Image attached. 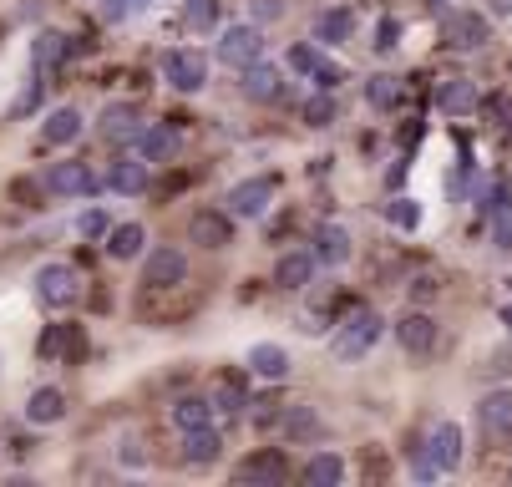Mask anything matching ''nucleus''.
<instances>
[{"instance_id": "nucleus-1", "label": "nucleus", "mask_w": 512, "mask_h": 487, "mask_svg": "<svg viewBox=\"0 0 512 487\" xmlns=\"http://www.w3.org/2000/svg\"><path fill=\"white\" fill-rule=\"evenodd\" d=\"M457 462H462V427H457V422H436L431 437H426V447L411 452L416 482H431V477H442V472H457Z\"/></svg>"}, {"instance_id": "nucleus-15", "label": "nucleus", "mask_w": 512, "mask_h": 487, "mask_svg": "<svg viewBox=\"0 0 512 487\" xmlns=\"http://www.w3.org/2000/svg\"><path fill=\"white\" fill-rule=\"evenodd\" d=\"M350 234L340 229V224H320L315 229V259L320 264H330V269H340V264H350Z\"/></svg>"}, {"instance_id": "nucleus-25", "label": "nucleus", "mask_w": 512, "mask_h": 487, "mask_svg": "<svg viewBox=\"0 0 512 487\" xmlns=\"http://www.w3.org/2000/svg\"><path fill=\"white\" fill-rule=\"evenodd\" d=\"M244 92H249L254 102H274V97H279V72H274L269 61L244 66Z\"/></svg>"}, {"instance_id": "nucleus-32", "label": "nucleus", "mask_w": 512, "mask_h": 487, "mask_svg": "<svg viewBox=\"0 0 512 487\" xmlns=\"http://www.w3.org/2000/svg\"><path fill=\"white\" fill-rule=\"evenodd\" d=\"M396 97H401V87H396V77H371V82H365V102H371V107H396Z\"/></svg>"}, {"instance_id": "nucleus-39", "label": "nucleus", "mask_w": 512, "mask_h": 487, "mask_svg": "<svg viewBox=\"0 0 512 487\" xmlns=\"http://www.w3.org/2000/svg\"><path fill=\"white\" fill-rule=\"evenodd\" d=\"M142 6H148V0H102V16H107V21H127V16L142 11Z\"/></svg>"}, {"instance_id": "nucleus-30", "label": "nucleus", "mask_w": 512, "mask_h": 487, "mask_svg": "<svg viewBox=\"0 0 512 487\" xmlns=\"http://www.w3.org/2000/svg\"><path fill=\"white\" fill-rule=\"evenodd\" d=\"M279 422H284V432L295 437V442H300V437H320V416H315L310 406H289Z\"/></svg>"}, {"instance_id": "nucleus-19", "label": "nucleus", "mask_w": 512, "mask_h": 487, "mask_svg": "<svg viewBox=\"0 0 512 487\" xmlns=\"http://www.w3.org/2000/svg\"><path fill=\"white\" fill-rule=\"evenodd\" d=\"M234 482H254V487H279L284 482V457L264 452V457H249L234 467Z\"/></svg>"}, {"instance_id": "nucleus-37", "label": "nucleus", "mask_w": 512, "mask_h": 487, "mask_svg": "<svg viewBox=\"0 0 512 487\" xmlns=\"http://www.w3.org/2000/svg\"><path fill=\"white\" fill-rule=\"evenodd\" d=\"M289 66H295L300 77H315L320 72V51L315 46H289Z\"/></svg>"}, {"instance_id": "nucleus-44", "label": "nucleus", "mask_w": 512, "mask_h": 487, "mask_svg": "<svg viewBox=\"0 0 512 487\" xmlns=\"http://www.w3.org/2000/svg\"><path fill=\"white\" fill-rule=\"evenodd\" d=\"M122 462H127V467H137V462H142V442H137V437H127V442H122Z\"/></svg>"}, {"instance_id": "nucleus-45", "label": "nucleus", "mask_w": 512, "mask_h": 487, "mask_svg": "<svg viewBox=\"0 0 512 487\" xmlns=\"http://www.w3.org/2000/svg\"><path fill=\"white\" fill-rule=\"evenodd\" d=\"M259 16H264V21H274V16H279V0H259Z\"/></svg>"}, {"instance_id": "nucleus-22", "label": "nucleus", "mask_w": 512, "mask_h": 487, "mask_svg": "<svg viewBox=\"0 0 512 487\" xmlns=\"http://www.w3.org/2000/svg\"><path fill=\"white\" fill-rule=\"evenodd\" d=\"M137 153L148 158V163H168L173 153H178V132L173 127H142V137H137Z\"/></svg>"}, {"instance_id": "nucleus-7", "label": "nucleus", "mask_w": 512, "mask_h": 487, "mask_svg": "<svg viewBox=\"0 0 512 487\" xmlns=\"http://www.w3.org/2000/svg\"><path fill=\"white\" fill-rule=\"evenodd\" d=\"M163 77L178 87V92H198L208 82V61L198 51H168L163 56Z\"/></svg>"}, {"instance_id": "nucleus-27", "label": "nucleus", "mask_w": 512, "mask_h": 487, "mask_svg": "<svg viewBox=\"0 0 512 487\" xmlns=\"http://www.w3.org/2000/svg\"><path fill=\"white\" fill-rule=\"evenodd\" d=\"M218 452H224V437H218L213 427H198V432H188V442H183V457H188L193 467H203V462H213Z\"/></svg>"}, {"instance_id": "nucleus-4", "label": "nucleus", "mask_w": 512, "mask_h": 487, "mask_svg": "<svg viewBox=\"0 0 512 487\" xmlns=\"http://www.w3.org/2000/svg\"><path fill=\"white\" fill-rule=\"evenodd\" d=\"M97 188L102 183L87 163H51V173H46V193H56V198H92Z\"/></svg>"}, {"instance_id": "nucleus-18", "label": "nucleus", "mask_w": 512, "mask_h": 487, "mask_svg": "<svg viewBox=\"0 0 512 487\" xmlns=\"http://www.w3.org/2000/svg\"><path fill=\"white\" fill-rule=\"evenodd\" d=\"M61 416H66V396H61L56 386L31 391V401H26V422H31V427H56Z\"/></svg>"}, {"instance_id": "nucleus-2", "label": "nucleus", "mask_w": 512, "mask_h": 487, "mask_svg": "<svg viewBox=\"0 0 512 487\" xmlns=\"http://www.w3.org/2000/svg\"><path fill=\"white\" fill-rule=\"evenodd\" d=\"M381 335H386V320H381L376 310H355L345 325H335L330 351H335V361H360L365 351H376Z\"/></svg>"}, {"instance_id": "nucleus-6", "label": "nucleus", "mask_w": 512, "mask_h": 487, "mask_svg": "<svg viewBox=\"0 0 512 487\" xmlns=\"http://www.w3.org/2000/svg\"><path fill=\"white\" fill-rule=\"evenodd\" d=\"M259 56H264L259 26H229L224 41H218V61H224V66H254Z\"/></svg>"}, {"instance_id": "nucleus-31", "label": "nucleus", "mask_w": 512, "mask_h": 487, "mask_svg": "<svg viewBox=\"0 0 512 487\" xmlns=\"http://www.w3.org/2000/svg\"><path fill=\"white\" fill-rule=\"evenodd\" d=\"M183 26L188 31H213L218 26V0H188V6H183Z\"/></svg>"}, {"instance_id": "nucleus-11", "label": "nucleus", "mask_w": 512, "mask_h": 487, "mask_svg": "<svg viewBox=\"0 0 512 487\" xmlns=\"http://www.w3.org/2000/svg\"><path fill=\"white\" fill-rule=\"evenodd\" d=\"M82 112L77 107H56L46 122H41V143L46 148H71V143H77V137H82Z\"/></svg>"}, {"instance_id": "nucleus-46", "label": "nucleus", "mask_w": 512, "mask_h": 487, "mask_svg": "<svg viewBox=\"0 0 512 487\" xmlns=\"http://www.w3.org/2000/svg\"><path fill=\"white\" fill-rule=\"evenodd\" d=\"M492 6H497V16H512V0H492Z\"/></svg>"}, {"instance_id": "nucleus-26", "label": "nucleus", "mask_w": 512, "mask_h": 487, "mask_svg": "<svg viewBox=\"0 0 512 487\" xmlns=\"http://www.w3.org/2000/svg\"><path fill=\"white\" fill-rule=\"evenodd\" d=\"M350 36H355V16H350V11H320V16H315V41L340 46V41H350Z\"/></svg>"}, {"instance_id": "nucleus-28", "label": "nucleus", "mask_w": 512, "mask_h": 487, "mask_svg": "<svg viewBox=\"0 0 512 487\" xmlns=\"http://www.w3.org/2000/svg\"><path fill=\"white\" fill-rule=\"evenodd\" d=\"M142 244H148L142 224H117V229L107 234V254H112V259H137V254H142Z\"/></svg>"}, {"instance_id": "nucleus-20", "label": "nucleus", "mask_w": 512, "mask_h": 487, "mask_svg": "<svg viewBox=\"0 0 512 487\" xmlns=\"http://www.w3.org/2000/svg\"><path fill=\"white\" fill-rule=\"evenodd\" d=\"M107 183H112V193H142V188H148V158H117L112 163V173H107Z\"/></svg>"}, {"instance_id": "nucleus-10", "label": "nucleus", "mask_w": 512, "mask_h": 487, "mask_svg": "<svg viewBox=\"0 0 512 487\" xmlns=\"http://www.w3.org/2000/svg\"><path fill=\"white\" fill-rule=\"evenodd\" d=\"M442 41H447L452 51H477V46L487 41V21H482V16H472V11H457V16H447Z\"/></svg>"}, {"instance_id": "nucleus-43", "label": "nucleus", "mask_w": 512, "mask_h": 487, "mask_svg": "<svg viewBox=\"0 0 512 487\" xmlns=\"http://www.w3.org/2000/svg\"><path fill=\"white\" fill-rule=\"evenodd\" d=\"M396 36H401V26H396V21H381V41H376V46H381V51H391V46H396Z\"/></svg>"}, {"instance_id": "nucleus-8", "label": "nucleus", "mask_w": 512, "mask_h": 487, "mask_svg": "<svg viewBox=\"0 0 512 487\" xmlns=\"http://www.w3.org/2000/svg\"><path fill=\"white\" fill-rule=\"evenodd\" d=\"M269 198H274V178H249L229 193V208H234V219H264Z\"/></svg>"}, {"instance_id": "nucleus-9", "label": "nucleus", "mask_w": 512, "mask_h": 487, "mask_svg": "<svg viewBox=\"0 0 512 487\" xmlns=\"http://www.w3.org/2000/svg\"><path fill=\"white\" fill-rule=\"evenodd\" d=\"M396 340H401V351L426 356V351H431V340H436V320H431L426 310H406V315L396 320Z\"/></svg>"}, {"instance_id": "nucleus-12", "label": "nucleus", "mask_w": 512, "mask_h": 487, "mask_svg": "<svg viewBox=\"0 0 512 487\" xmlns=\"http://www.w3.org/2000/svg\"><path fill=\"white\" fill-rule=\"evenodd\" d=\"M315 249H295V254H284L279 264H274V285L279 290H305L310 285V274H315Z\"/></svg>"}, {"instance_id": "nucleus-5", "label": "nucleus", "mask_w": 512, "mask_h": 487, "mask_svg": "<svg viewBox=\"0 0 512 487\" xmlns=\"http://www.w3.org/2000/svg\"><path fill=\"white\" fill-rule=\"evenodd\" d=\"M183 274H188L183 249L163 244V249L148 254V264H142V285H148V290H168V285H183Z\"/></svg>"}, {"instance_id": "nucleus-16", "label": "nucleus", "mask_w": 512, "mask_h": 487, "mask_svg": "<svg viewBox=\"0 0 512 487\" xmlns=\"http://www.w3.org/2000/svg\"><path fill=\"white\" fill-rule=\"evenodd\" d=\"M71 56V36H61V31H41L36 41H31V66L46 77V72H56V66Z\"/></svg>"}, {"instance_id": "nucleus-29", "label": "nucleus", "mask_w": 512, "mask_h": 487, "mask_svg": "<svg viewBox=\"0 0 512 487\" xmlns=\"http://www.w3.org/2000/svg\"><path fill=\"white\" fill-rule=\"evenodd\" d=\"M340 477H345V462H340L335 452H320V457L305 462V482H310V487H335Z\"/></svg>"}, {"instance_id": "nucleus-23", "label": "nucleus", "mask_w": 512, "mask_h": 487, "mask_svg": "<svg viewBox=\"0 0 512 487\" xmlns=\"http://www.w3.org/2000/svg\"><path fill=\"white\" fill-rule=\"evenodd\" d=\"M173 427L188 437V432H198V427H213V401H203V396H183L178 406H173Z\"/></svg>"}, {"instance_id": "nucleus-33", "label": "nucleus", "mask_w": 512, "mask_h": 487, "mask_svg": "<svg viewBox=\"0 0 512 487\" xmlns=\"http://www.w3.org/2000/svg\"><path fill=\"white\" fill-rule=\"evenodd\" d=\"M66 351H71V325H51L41 335V361H61Z\"/></svg>"}, {"instance_id": "nucleus-13", "label": "nucleus", "mask_w": 512, "mask_h": 487, "mask_svg": "<svg viewBox=\"0 0 512 487\" xmlns=\"http://www.w3.org/2000/svg\"><path fill=\"white\" fill-rule=\"evenodd\" d=\"M102 137H107V143H132L137 148V137H142V122H137V112L127 107V102H112L107 112H102Z\"/></svg>"}, {"instance_id": "nucleus-41", "label": "nucleus", "mask_w": 512, "mask_h": 487, "mask_svg": "<svg viewBox=\"0 0 512 487\" xmlns=\"http://www.w3.org/2000/svg\"><path fill=\"white\" fill-rule=\"evenodd\" d=\"M315 82H320V92H335V87L345 82V72H340V66H325V61H320V72H315Z\"/></svg>"}, {"instance_id": "nucleus-17", "label": "nucleus", "mask_w": 512, "mask_h": 487, "mask_svg": "<svg viewBox=\"0 0 512 487\" xmlns=\"http://www.w3.org/2000/svg\"><path fill=\"white\" fill-rule=\"evenodd\" d=\"M436 107H442L447 117H467V112L482 107V97L467 77H452V82H442V92H436Z\"/></svg>"}, {"instance_id": "nucleus-34", "label": "nucleus", "mask_w": 512, "mask_h": 487, "mask_svg": "<svg viewBox=\"0 0 512 487\" xmlns=\"http://www.w3.org/2000/svg\"><path fill=\"white\" fill-rule=\"evenodd\" d=\"M208 401H213V411H224V416H239V411L249 406V401H244V391H239V386H229V381H224V386H213V396H208Z\"/></svg>"}, {"instance_id": "nucleus-40", "label": "nucleus", "mask_w": 512, "mask_h": 487, "mask_svg": "<svg viewBox=\"0 0 512 487\" xmlns=\"http://www.w3.org/2000/svg\"><path fill=\"white\" fill-rule=\"evenodd\" d=\"M487 117H492L497 127H512V97H492V102H487Z\"/></svg>"}, {"instance_id": "nucleus-35", "label": "nucleus", "mask_w": 512, "mask_h": 487, "mask_svg": "<svg viewBox=\"0 0 512 487\" xmlns=\"http://www.w3.org/2000/svg\"><path fill=\"white\" fill-rule=\"evenodd\" d=\"M305 122H310V127H330V122H335V97H330V92L310 97V102H305Z\"/></svg>"}, {"instance_id": "nucleus-42", "label": "nucleus", "mask_w": 512, "mask_h": 487, "mask_svg": "<svg viewBox=\"0 0 512 487\" xmlns=\"http://www.w3.org/2000/svg\"><path fill=\"white\" fill-rule=\"evenodd\" d=\"M492 239H497V249H507V254H512V214H497V229H492Z\"/></svg>"}, {"instance_id": "nucleus-3", "label": "nucleus", "mask_w": 512, "mask_h": 487, "mask_svg": "<svg viewBox=\"0 0 512 487\" xmlns=\"http://www.w3.org/2000/svg\"><path fill=\"white\" fill-rule=\"evenodd\" d=\"M36 300L46 310H71L82 300V274L71 264H41L36 269Z\"/></svg>"}, {"instance_id": "nucleus-36", "label": "nucleus", "mask_w": 512, "mask_h": 487, "mask_svg": "<svg viewBox=\"0 0 512 487\" xmlns=\"http://www.w3.org/2000/svg\"><path fill=\"white\" fill-rule=\"evenodd\" d=\"M386 219H391L396 229H416V224H421V208H416V198H396V203L386 208Z\"/></svg>"}, {"instance_id": "nucleus-21", "label": "nucleus", "mask_w": 512, "mask_h": 487, "mask_svg": "<svg viewBox=\"0 0 512 487\" xmlns=\"http://www.w3.org/2000/svg\"><path fill=\"white\" fill-rule=\"evenodd\" d=\"M477 416H482V427H487L492 437H512V391H492V396H482Z\"/></svg>"}, {"instance_id": "nucleus-14", "label": "nucleus", "mask_w": 512, "mask_h": 487, "mask_svg": "<svg viewBox=\"0 0 512 487\" xmlns=\"http://www.w3.org/2000/svg\"><path fill=\"white\" fill-rule=\"evenodd\" d=\"M193 244H203V249H229L234 244V224L224 219V214H213V208H203V214H193Z\"/></svg>"}, {"instance_id": "nucleus-24", "label": "nucleus", "mask_w": 512, "mask_h": 487, "mask_svg": "<svg viewBox=\"0 0 512 487\" xmlns=\"http://www.w3.org/2000/svg\"><path fill=\"white\" fill-rule=\"evenodd\" d=\"M249 371L264 376V381H284L289 376V356H284V345H254L249 351Z\"/></svg>"}, {"instance_id": "nucleus-38", "label": "nucleus", "mask_w": 512, "mask_h": 487, "mask_svg": "<svg viewBox=\"0 0 512 487\" xmlns=\"http://www.w3.org/2000/svg\"><path fill=\"white\" fill-rule=\"evenodd\" d=\"M77 234H82V239H102V234H112V224H107L102 208H87V214L77 219Z\"/></svg>"}]
</instances>
